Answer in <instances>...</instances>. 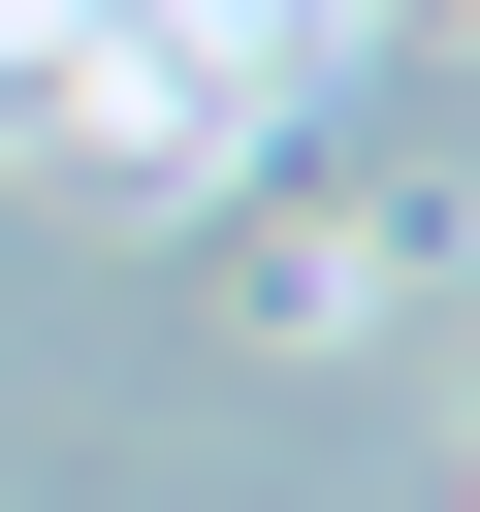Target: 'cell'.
Wrapping results in <instances>:
<instances>
[{
  "instance_id": "obj_1",
  "label": "cell",
  "mask_w": 480,
  "mask_h": 512,
  "mask_svg": "<svg viewBox=\"0 0 480 512\" xmlns=\"http://www.w3.org/2000/svg\"><path fill=\"white\" fill-rule=\"evenodd\" d=\"M384 288H416V224H352V192L256 224V352H384Z\"/></svg>"
},
{
  "instance_id": "obj_2",
  "label": "cell",
  "mask_w": 480,
  "mask_h": 512,
  "mask_svg": "<svg viewBox=\"0 0 480 512\" xmlns=\"http://www.w3.org/2000/svg\"><path fill=\"white\" fill-rule=\"evenodd\" d=\"M384 32H480V0H384Z\"/></svg>"
}]
</instances>
